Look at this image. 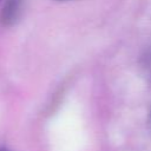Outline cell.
Returning a JSON list of instances; mask_svg holds the SVG:
<instances>
[{"label": "cell", "mask_w": 151, "mask_h": 151, "mask_svg": "<svg viewBox=\"0 0 151 151\" xmlns=\"http://www.w3.org/2000/svg\"><path fill=\"white\" fill-rule=\"evenodd\" d=\"M24 0H5L0 12V21L4 26L14 25L21 14Z\"/></svg>", "instance_id": "1"}, {"label": "cell", "mask_w": 151, "mask_h": 151, "mask_svg": "<svg viewBox=\"0 0 151 151\" xmlns=\"http://www.w3.org/2000/svg\"><path fill=\"white\" fill-rule=\"evenodd\" d=\"M55 1H70V0H55Z\"/></svg>", "instance_id": "3"}, {"label": "cell", "mask_w": 151, "mask_h": 151, "mask_svg": "<svg viewBox=\"0 0 151 151\" xmlns=\"http://www.w3.org/2000/svg\"><path fill=\"white\" fill-rule=\"evenodd\" d=\"M0 151H9V150H7V149H0Z\"/></svg>", "instance_id": "2"}]
</instances>
